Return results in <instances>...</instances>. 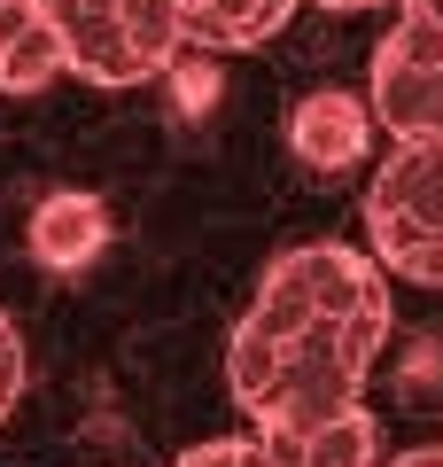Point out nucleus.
Listing matches in <instances>:
<instances>
[{
  "label": "nucleus",
  "mask_w": 443,
  "mask_h": 467,
  "mask_svg": "<svg viewBox=\"0 0 443 467\" xmlns=\"http://www.w3.org/2000/svg\"><path fill=\"white\" fill-rule=\"evenodd\" d=\"M312 8H335V16H358V8H389V0H312Z\"/></svg>",
  "instance_id": "obj_13"
},
{
  "label": "nucleus",
  "mask_w": 443,
  "mask_h": 467,
  "mask_svg": "<svg viewBox=\"0 0 443 467\" xmlns=\"http://www.w3.org/2000/svg\"><path fill=\"white\" fill-rule=\"evenodd\" d=\"M24 374H32V367H24V335H16V319L0 312V420L16 413V398H24Z\"/></svg>",
  "instance_id": "obj_11"
},
{
  "label": "nucleus",
  "mask_w": 443,
  "mask_h": 467,
  "mask_svg": "<svg viewBox=\"0 0 443 467\" xmlns=\"http://www.w3.org/2000/svg\"><path fill=\"white\" fill-rule=\"evenodd\" d=\"M24 242H32V257H39L47 273H78V265H94V257L109 250V211H101V195L63 187V195H47V202L32 211Z\"/></svg>",
  "instance_id": "obj_7"
},
{
  "label": "nucleus",
  "mask_w": 443,
  "mask_h": 467,
  "mask_svg": "<svg viewBox=\"0 0 443 467\" xmlns=\"http://www.w3.org/2000/svg\"><path fill=\"white\" fill-rule=\"evenodd\" d=\"M257 444L273 451V467H381V429L358 398L288 429H257Z\"/></svg>",
  "instance_id": "obj_6"
},
{
  "label": "nucleus",
  "mask_w": 443,
  "mask_h": 467,
  "mask_svg": "<svg viewBox=\"0 0 443 467\" xmlns=\"http://www.w3.org/2000/svg\"><path fill=\"white\" fill-rule=\"evenodd\" d=\"M63 78V39L47 24V0H0V94H47Z\"/></svg>",
  "instance_id": "obj_8"
},
{
  "label": "nucleus",
  "mask_w": 443,
  "mask_h": 467,
  "mask_svg": "<svg viewBox=\"0 0 443 467\" xmlns=\"http://www.w3.org/2000/svg\"><path fill=\"white\" fill-rule=\"evenodd\" d=\"M381 467H443V444H428V451H397V460H381Z\"/></svg>",
  "instance_id": "obj_12"
},
{
  "label": "nucleus",
  "mask_w": 443,
  "mask_h": 467,
  "mask_svg": "<svg viewBox=\"0 0 443 467\" xmlns=\"http://www.w3.org/2000/svg\"><path fill=\"white\" fill-rule=\"evenodd\" d=\"M366 109L389 140H443V24L397 8L366 70Z\"/></svg>",
  "instance_id": "obj_4"
},
{
  "label": "nucleus",
  "mask_w": 443,
  "mask_h": 467,
  "mask_svg": "<svg viewBox=\"0 0 443 467\" xmlns=\"http://www.w3.org/2000/svg\"><path fill=\"white\" fill-rule=\"evenodd\" d=\"M304 0H180V39L211 55H242L288 32V16Z\"/></svg>",
  "instance_id": "obj_9"
},
{
  "label": "nucleus",
  "mask_w": 443,
  "mask_h": 467,
  "mask_svg": "<svg viewBox=\"0 0 443 467\" xmlns=\"http://www.w3.org/2000/svg\"><path fill=\"white\" fill-rule=\"evenodd\" d=\"M171 467H273V451L257 436H211V444H187Z\"/></svg>",
  "instance_id": "obj_10"
},
{
  "label": "nucleus",
  "mask_w": 443,
  "mask_h": 467,
  "mask_svg": "<svg viewBox=\"0 0 443 467\" xmlns=\"http://www.w3.org/2000/svg\"><path fill=\"white\" fill-rule=\"evenodd\" d=\"M63 39V78L86 86H148L180 63V0H47Z\"/></svg>",
  "instance_id": "obj_3"
},
{
  "label": "nucleus",
  "mask_w": 443,
  "mask_h": 467,
  "mask_svg": "<svg viewBox=\"0 0 443 467\" xmlns=\"http://www.w3.org/2000/svg\"><path fill=\"white\" fill-rule=\"evenodd\" d=\"M366 257L389 281L443 288V140H389L366 180Z\"/></svg>",
  "instance_id": "obj_2"
},
{
  "label": "nucleus",
  "mask_w": 443,
  "mask_h": 467,
  "mask_svg": "<svg viewBox=\"0 0 443 467\" xmlns=\"http://www.w3.org/2000/svg\"><path fill=\"white\" fill-rule=\"evenodd\" d=\"M374 149V109H366V94H350V86H319V94H304L288 109V156L304 171H350L358 156Z\"/></svg>",
  "instance_id": "obj_5"
},
{
  "label": "nucleus",
  "mask_w": 443,
  "mask_h": 467,
  "mask_svg": "<svg viewBox=\"0 0 443 467\" xmlns=\"http://www.w3.org/2000/svg\"><path fill=\"white\" fill-rule=\"evenodd\" d=\"M397 327L389 273L343 242H295L264 265L242 327L226 343V389L257 429L335 413L366 389Z\"/></svg>",
  "instance_id": "obj_1"
},
{
  "label": "nucleus",
  "mask_w": 443,
  "mask_h": 467,
  "mask_svg": "<svg viewBox=\"0 0 443 467\" xmlns=\"http://www.w3.org/2000/svg\"><path fill=\"white\" fill-rule=\"evenodd\" d=\"M389 8H420L428 24H443V0H389Z\"/></svg>",
  "instance_id": "obj_14"
}]
</instances>
